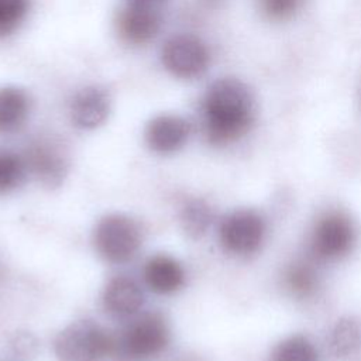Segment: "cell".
<instances>
[{"label": "cell", "instance_id": "7402d4cb", "mask_svg": "<svg viewBox=\"0 0 361 361\" xmlns=\"http://www.w3.org/2000/svg\"><path fill=\"white\" fill-rule=\"evenodd\" d=\"M131 3H140V4H148V6H155L161 0H130Z\"/></svg>", "mask_w": 361, "mask_h": 361}, {"label": "cell", "instance_id": "9a60e30c", "mask_svg": "<svg viewBox=\"0 0 361 361\" xmlns=\"http://www.w3.org/2000/svg\"><path fill=\"white\" fill-rule=\"evenodd\" d=\"M327 345L337 358L353 355L361 347V324L354 317H341L331 327Z\"/></svg>", "mask_w": 361, "mask_h": 361}, {"label": "cell", "instance_id": "2e32d148", "mask_svg": "<svg viewBox=\"0 0 361 361\" xmlns=\"http://www.w3.org/2000/svg\"><path fill=\"white\" fill-rule=\"evenodd\" d=\"M213 221L210 206L202 199L188 200L180 210V224L190 238H200L206 234Z\"/></svg>", "mask_w": 361, "mask_h": 361}, {"label": "cell", "instance_id": "277c9868", "mask_svg": "<svg viewBox=\"0 0 361 361\" xmlns=\"http://www.w3.org/2000/svg\"><path fill=\"white\" fill-rule=\"evenodd\" d=\"M93 243L104 261L123 264L137 254L141 245V231L131 217L117 213L107 214L96 224Z\"/></svg>", "mask_w": 361, "mask_h": 361}, {"label": "cell", "instance_id": "30bf717a", "mask_svg": "<svg viewBox=\"0 0 361 361\" xmlns=\"http://www.w3.org/2000/svg\"><path fill=\"white\" fill-rule=\"evenodd\" d=\"M161 25L155 6L131 3L118 16V32L130 44L151 41Z\"/></svg>", "mask_w": 361, "mask_h": 361}, {"label": "cell", "instance_id": "6da1fadb", "mask_svg": "<svg viewBox=\"0 0 361 361\" xmlns=\"http://www.w3.org/2000/svg\"><path fill=\"white\" fill-rule=\"evenodd\" d=\"M254 117L248 87L238 79L223 78L210 85L203 99V123L209 142L224 145L244 135Z\"/></svg>", "mask_w": 361, "mask_h": 361}, {"label": "cell", "instance_id": "d6986e66", "mask_svg": "<svg viewBox=\"0 0 361 361\" xmlns=\"http://www.w3.org/2000/svg\"><path fill=\"white\" fill-rule=\"evenodd\" d=\"M25 172L27 165L23 158L10 151H0V193L20 186Z\"/></svg>", "mask_w": 361, "mask_h": 361}, {"label": "cell", "instance_id": "8fae6325", "mask_svg": "<svg viewBox=\"0 0 361 361\" xmlns=\"http://www.w3.org/2000/svg\"><path fill=\"white\" fill-rule=\"evenodd\" d=\"M144 303L141 286L128 276H116L109 281L103 292V306L106 312L116 317L134 316Z\"/></svg>", "mask_w": 361, "mask_h": 361}, {"label": "cell", "instance_id": "7a4b0ae2", "mask_svg": "<svg viewBox=\"0 0 361 361\" xmlns=\"http://www.w3.org/2000/svg\"><path fill=\"white\" fill-rule=\"evenodd\" d=\"M169 343V326L158 312H149L130 322L111 336V354L121 360L140 361L161 354Z\"/></svg>", "mask_w": 361, "mask_h": 361}, {"label": "cell", "instance_id": "8992f818", "mask_svg": "<svg viewBox=\"0 0 361 361\" xmlns=\"http://www.w3.org/2000/svg\"><path fill=\"white\" fill-rule=\"evenodd\" d=\"M267 237V221L252 209H238L228 213L219 226L221 247L234 255L255 254Z\"/></svg>", "mask_w": 361, "mask_h": 361}, {"label": "cell", "instance_id": "e0dca14e", "mask_svg": "<svg viewBox=\"0 0 361 361\" xmlns=\"http://www.w3.org/2000/svg\"><path fill=\"white\" fill-rule=\"evenodd\" d=\"M271 361H320L313 341L302 334L283 338L271 354Z\"/></svg>", "mask_w": 361, "mask_h": 361}, {"label": "cell", "instance_id": "7c38bea8", "mask_svg": "<svg viewBox=\"0 0 361 361\" xmlns=\"http://www.w3.org/2000/svg\"><path fill=\"white\" fill-rule=\"evenodd\" d=\"M144 281L147 286L158 295H169L182 288L185 271L182 265L166 254L151 257L144 265Z\"/></svg>", "mask_w": 361, "mask_h": 361}, {"label": "cell", "instance_id": "ffe728a7", "mask_svg": "<svg viewBox=\"0 0 361 361\" xmlns=\"http://www.w3.org/2000/svg\"><path fill=\"white\" fill-rule=\"evenodd\" d=\"M30 0H0V35L13 32L25 18Z\"/></svg>", "mask_w": 361, "mask_h": 361}, {"label": "cell", "instance_id": "9c48e42d", "mask_svg": "<svg viewBox=\"0 0 361 361\" xmlns=\"http://www.w3.org/2000/svg\"><path fill=\"white\" fill-rule=\"evenodd\" d=\"M190 133L189 123L173 114H164L152 118L145 128L148 147L158 154H171L180 149Z\"/></svg>", "mask_w": 361, "mask_h": 361}, {"label": "cell", "instance_id": "ac0fdd59", "mask_svg": "<svg viewBox=\"0 0 361 361\" xmlns=\"http://www.w3.org/2000/svg\"><path fill=\"white\" fill-rule=\"evenodd\" d=\"M285 283L293 295L307 298L317 289V274L312 265L295 262L285 272Z\"/></svg>", "mask_w": 361, "mask_h": 361}, {"label": "cell", "instance_id": "5b68a950", "mask_svg": "<svg viewBox=\"0 0 361 361\" xmlns=\"http://www.w3.org/2000/svg\"><path fill=\"white\" fill-rule=\"evenodd\" d=\"M357 243V227L341 210H330L317 221L312 233L310 247L314 257L336 261L348 255Z\"/></svg>", "mask_w": 361, "mask_h": 361}, {"label": "cell", "instance_id": "ba28073f", "mask_svg": "<svg viewBox=\"0 0 361 361\" xmlns=\"http://www.w3.org/2000/svg\"><path fill=\"white\" fill-rule=\"evenodd\" d=\"M27 169L48 188L59 186L66 175V161L61 149L48 140L32 142L24 158Z\"/></svg>", "mask_w": 361, "mask_h": 361}, {"label": "cell", "instance_id": "44dd1931", "mask_svg": "<svg viewBox=\"0 0 361 361\" xmlns=\"http://www.w3.org/2000/svg\"><path fill=\"white\" fill-rule=\"evenodd\" d=\"M299 0H262L264 11L275 20H283L292 16Z\"/></svg>", "mask_w": 361, "mask_h": 361}, {"label": "cell", "instance_id": "3957f363", "mask_svg": "<svg viewBox=\"0 0 361 361\" xmlns=\"http://www.w3.org/2000/svg\"><path fill=\"white\" fill-rule=\"evenodd\" d=\"M59 361H100L111 354V336L93 320H78L55 338Z\"/></svg>", "mask_w": 361, "mask_h": 361}, {"label": "cell", "instance_id": "52a82bcc", "mask_svg": "<svg viewBox=\"0 0 361 361\" xmlns=\"http://www.w3.org/2000/svg\"><path fill=\"white\" fill-rule=\"evenodd\" d=\"M162 63L173 76L193 79L207 69L209 51L197 37L173 35L162 48Z\"/></svg>", "mask_w": 361, "mask_h": 361}, {"label": "cell", "instance_id": "4fadbf2b", "mask_svg": "<svg viewBox=\"0 0 361 361\" xmlns=\"http://www.w3.org/2000/svg\"><path fill=\"white\" fill-rule=\"evenodd\" d=\"M71 114L78 127L86 130L96 128L109 116V97L99 87H86L73 97Z\"/></svg>", "mask_w": 361, "mask_h": 361}, {"label": "cell", "instance_id": "5bb4252c", "mask_svg": "<svg viewBox=\"0 0 361 361\" xmlns=\"http://www.w3.org/2000/svg\"><path fill=\"white\" fill-rule=\"evenodd\" d=\"M30 111V99L27 93L14 86L0 89V133H13L18 130Z\"/></svg>", "mask_w": 361, "mask_h": 361}]
</instances>
